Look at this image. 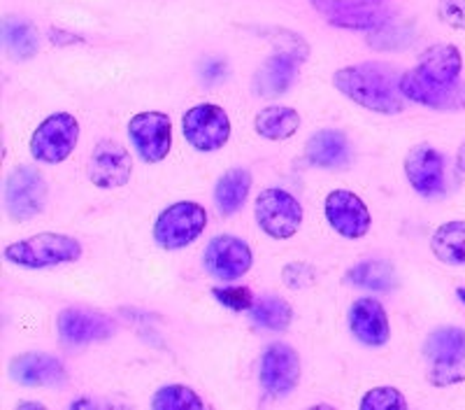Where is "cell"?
<instances>
[{"label":"cell","mask_w":465,"mask_h":410,"mask_svg":"<svg viewBox=\"0 0 465 410\" xmlns=\"http://www.w3.org/2000/svg\"><path fill=\"white\" fill-rule=\"evenodd\" d=\"M270 33H272L270 43L275 45V52L291 54V56H296V59H301L302 64H305L307 54H310V47H307V43L302 40V35L284 31V28H280V31L275 28V31H270Z\"/></svg>","instance_id":"cell-33"},{"label":"cell","mask_w":465,"mask_h":410,"mask_svg":"<svg viewBox=\"0 0 465 410\" xmlns=\"http://www.w3.org/2000/svg\"><path fill=\"white\" fill-rule=\"evenodd\" d=\"M10 378L24 387H61L68 380L61 359L45 352H26L10 362Z\"/></svg>","instance_id":"cell-18"},{"label":"cell","mask_w":465,"mask_h":410,"mask_svg":"<svg viewBox=\"0 0 465 410\" xmlns=\"http://www.w3.org/2000/svg\"><path fill=\"white\" fill-rule=\"evenodd\" d=\"M402 73L391 64L368 61L340 68L333 75L335 89L356 105L377 115H401L407 98L401 91Z\"/></svg>","instance_id":"cell-1"},{"label":"cell","mask_w":465,"mask_h":410,"mask_svg":"<svg viewBox=\"0 0 465 410\" xmlns=\"http://www.w3.org/2000/svg\"><path fill=\"white\" fill-rule=\"evenodd\" d=\"M417 68L440 85H456L460 82V73H463V54L456 45H433L419 56Z\"/></svg>","instance_id":"cell-22"},{"label":"cell","mask_w":465,"mask_h":410,"mask_svg":"<svg viewBox=\"0 0 465 410\" xmlns=\"http://www.w3.org/2000/svg\"><path fill=\"white\" fill-rule=\"evenodd\" d=\"M328 26L342 31H380L393 22V0H310Z\"/></svg>","instance_id":"cell-3"},{"label":"cell","mask_w":465,"mask_h":410,"mask_svg":"<svg viewBox=\"0 0 465 410\" xmlns=\"http://www.w3.org/2000/svg\"><path fill=\"white\" fill-rule=\"evenodd\" d=\"M282 277H284V285L289 289H305L310 287V285H314L317 271H314L310 264H305V261H293V264L284 266Z\"/></svg>","instance_id":"cell-35"},{"label":"cell","mask_w":465,"mask_h":410,"mask_svg":"<svg viewBox=\"0 0 465 410\" xmlns=\"http://www.w3.org/2000/svg\"><path fill=\"white\" fill-rule=\"evenodd\" d=\"M16 408H31V410H45L43 404H37V401H22V404L16 405Z\"/></svg>","instance_id":"cell-38"},{"label":"cell","mask_w":465,"mask_h":410,"mask_svg":"<svg viewBox=\"0 0 465 410\" xmlns=\"http://www.w3.org/2000/svg\"><path fill=\"white\" fill-rule=\"evenodd\" d=\"M401 91H402V96H405L410 103L430 107V110H440V112L465 110L463 82H456V85H440V82H433L430 77H426L417 65H414L412 70H405V73H402Z\"/></svg>","instance_id":"cell-13"},{"label":"cell","mask_w":465,"mask_h":410,"mask_svg":"<svg viewBox=\"0 0 465 410\" xmlns=\"http://www.w3.org/2000/svg\"><path fill=\"white\" fill-rule=\"evenodd\" d=\"M347 285H354L361 289H372V292H391L398 287V273L389 261L368 259L351 266L344 275Z\"/></svg>","instance_id":"cell-25"},{"label":"cell","mask_w":465,"mask_h":410,"mask_svg":"<svg viewBox=\"0 0 465 410\" xmlns=\"http://www.w3.org/2000/svg\"><path fill=\"white\" fill-rule=\"evenodd\" d=\"M423 355L430 362V383L447 387L465 380V329L440 326L423 343Z\"/></svg>","instance_id":"cell-5"},{"label":"cell","mask_w":465,"mask_h":410,"mask_svg":"<svg viewBox=\"0 0 465 410\" xmlns=\"http://www.w3.org/2000/svg\"><path fill=\"white\" fill-rule=\"evenodd\" d=\"M405 177L423 198H438L447 192L444 156L433 145H417L405 156Z\"/></svg>","instance_id":"cell-14"},{"label":"cell","mask_w":465,"mask_h":410,"mask_svg":"<svg viewBox=\"0 0 465 410\" xmlns=\"http://www.w3.org/2000/svg\"><path fill=\"white\" fill-rule=\"evenodd\" d=\"M359 405L361 410H405L407 399L396 387H372Z\"/></svg>","instance_id":"cell-31"},{"label":"cell","mask_w":465,"mask_h":410,"mask_svg":"<svg viewBox=\"0 0 465 410\" xmlns=\"http://www.w3.org/2000/svg\"><path fill=\"white\" fill-rule=\"evenodd\" d=\"M323 215H326V222L333 226L335 234L349 240L363 238L372 226L371 210L363 203V198L356 196L354 192H347V189H335V192L328 194L326 203H323Z\"/></svg>","instance_id":"cell-15"},{"label":"cell","mask_w":465,"mask_h":410,"mask_svg":"<svg viewBox=\"0 0 465 410\" xmlns=\"http://www.w3.org/2000/svg\"><path fill=\"white\" fill-rule=\"evenodd\" d=\"M249 192H252V173L247 168H231L223 173L214 186V203L222 217H232L240 213L247 203Z\"/></svg>","instance_id":"cell-23"},{"label":"cell","mask_w":465,"mask_h":410,"mask_svg":"<svg viewBox=\"0 0 465 410\" xmlns=\"http://www.w3.org/2000/svg\"><path fill=\"white\" fill-rule=\"evenodd\" d=\"M58 335L65 345H86V343L107 341L114 334V325L105 315L84 308H65L56 320Z\"/></svg>","instance_id":"cell-19"},{"label":"cell","mask_w":465,"mask_h":410,"mask_svg":"<svg viewBox=\"0 0 465 410\" xmlns=\"http://www.w3.org/2000/svg\"><path fill=\"white\" fill-rule=\"evenodd\" d=\"M0 40H3V49L12 61H31L40 49L35 26L22 16H5L3 19Z\"/></svg>","instance_id":"cell-24"},{"label":"cell","mask_w":465,"mask_h":410,"mask_svg":"<svg viewBox=\"0 0 465 410\" xmlns=\"http://www.w3.org/2000/svg\"><path fill=\"white\" fill-rule=\"evenodd\" d=\"M254 264L252 247L238 235H214L203 252V266L214 280L232 283L249 273Z\"/></svg>","instance_id":"cell-12"},{"label":"cell","mask_w":465,"mask_h":410,"mask_svg":"<svg viewBox=\"0 0 465 410\" xmlns=\"http://www.w3.org/2000/svg\"><path fill=\"white\" fill-rule=\"evenodd\" d=\"M307 161L317 168H328V171H342L351 161V145L347 135L335 128H323L310 135L305 145Z\"/></svg>","instance_id":"cell-21"},{"label":"cell","mask_w":465,"mask_h":410,"mask_svg":"<svg viewBox=\"0 0 465 410\" xmlns=\"http://www.w3.org/2000/svg\"><path fill=\"white\" fill-rule=\"evenodd\" d=\"M133 161L128 149L116 140H101L95 145L89 164V177L98 189H119L131 180Z\"/></svg>","instance_id":"cell-16"},{"label":"cell","mask_w":465,"mask_h":410,"mask_svg":"<svg viewBox=\"0 0 465 410\" xmlns=\"http://www.w3.org/2000/svg\"><path fill=\"white\" fill-rule=\"evenodd\" d=\"M80 122L70 112H54L31 135V156L40 164H64L77 147Z\"/></svg>","instance_id":"cell-7"},{"label":"cell","mask_w":465,"mask_h":410,"mask_svg":"<svg viewBox=\"0 0 465 410\" xmlns=\"http://www.w3.org/2000/svg\"><path fill=\"white\" fill-rule=\"evenodd\" d=\"M430 250L438 256V261L447 266H465V222L454 219L444 222L435 229L430 238Z\"/></svg>","instance_id":"cell-27"},{"label":"cell","mask_w":465,"mask_h":410,"mask_svg":"<svg viewBox=\"0 0 465 410\" xmlns=\"http://www.w3.org/2000/svg\"><path fill=\"white\" fill-rule=\"evenodd\" d=\"M128 138L144 164H161L173 147V122L165 112H138L128 122Z\"/></svg>","instance_id":"cell-10"},{"label":"cell","mask_w":465,"mask_h":410,"mask_svg":"<svg viewBox=\"0 0 465 410\" xmlns=\"http://www.w3.org/2000/svg\"><path fill=\"white\" fill-rule=\"evenodd\" d=\"M254 217L259 229L270 238L286 240L298 234L302 224V205L298 198L280 186H270L256 196Z\"/></svg>","instance_id":"cell-8"},{"label":"cell","mask_w":465,"mask_h":410,"mask_svg":"<svg viewBox=\"0 0 465 410\" xmlns=\"http://www.w3.org/2000/svg\"><path fill=\"white\" fill-rule=\"evenodd\" d=\"M249 317L256 326H263V329L286 331L293 322V308L284 298L263 296L259 304H254V308L249 310Z\"/></svg>","instance_id":"cell-28"},{"label":"cell","mask_w":465,"mask_h":410,"mask_svg":"<svg viewBox=\"0 0 465 410\" xmlns=\"http://www.w3.org/2000/svg\"><path fill=\"white\" fill-rule=\"evenodd\" d=\"M207 226V213L196 201H177L153 222V243L161 250H184L193 245Z\"/></svg>","instance_id":"cell-4"},{"label":"cell","mask_w":465,"mask_h":410,"mask_svg":"<svg viewBox=\"0 0 465 410\" xmlns=\"http://www.w3.org/2000/svg\"><path fill=\"white\" fill-rule=\"evenodd\" d=\"M153 410H203L205 401L186 385H165L152 399Z\"/></svg>","instance_id":"cell-29"},{"label":"cell","mask_w":465,"mask_h":410,"mask_svg":"<svg viewBox=\"0 0 465 410\" xmlns=\"http://www.w3.org/2000/svg\"><path fill=\"white\" fill-rule=\"evenodd\" d=\"M254 128L265 140H289L301 128V115L289 105H270L256 115Z\"/></svg>","instance_id":"cell-26"},{"label":"cell","mask_w":465,"mask_h":410,"mask_svg":"<svg viewBox=\"0 0 465 410\" xmlns=\"http://www.w3.org/2000/svg\"><path fill=\"white\" fill-rule=\"evenodd\" d=\"M228 73H231V65L223 56H205L198 64V80L205 86H219L228 80Z\"/></svg>","instance_id":"cell-34"},{"label":"cell","mask_w":465,"mask_h":410,"mask_svg":"<svg viewBox=\"0 0 465 410\" xmlns=\"http://www.w3.org/2000/svg\"><path fill=\"white\" fill-rule=\"evenodd\" d=\"M412 26H405V24H386L380 31H372L368 45L380 52H398V49H405L412 45L414 40Z\"/></svg>","instance_id":"cell-30"},{"label":"cell","mask_w":465,"mask_h":410,"mask_svg":"<svg viewBox=\"0 0 465 410\" xmlns=\"http://www.w3.org/2000/svg\"><path fill=\"white\" fill-rule=\"evenodd\" d=\"M182 134L196 152L210 155L222 149L231 138V119L223 107L214 103H201L182 117Z\"/></svg>","instance_id":"cell-9"},{"label":"cell","mask_w":465,"mask_h":410,"mask_svg":"<svg viewBox=\"0 0 465 410\" xmlns=\"http://www.w3.org/2000/svg\"><path fill=\"white\" fill-rule=\"evenodd\" d=\"M302 61L284 52H272L268 59L261 64L252 77V91L261 98H280L284 96L291 86L298 80V68Z\"/></svg>","instance_id":"cell-20"},{"label":"cell","mask_w":465,"mask_h":410,"mask_svg":"<svg viewBox=\"0 0 465 410\" xmlns=\"http://www.w3.org/2000/svg\"><path fill=\"white\" fill-rule=\"evenodd\" d=\"M349 331L359 343L368 347H381L391 338V325L384 305L372 296L356 298L349 305Z\"/></svg>","instance_id":"cell-17"},{"label":"cell","mask_w":465,"mask_h":410,"mask_svg":"<svg viewBox=\"0 0 465 410\" xmlns=\"http://www.w3.org/2000/svg\"><path fill=\"white\" fill-rule=\"evenodd\" d=\"M438 19L456 31H465V0H438Z\"/></svg>","instance_id":"cell-36"},{"label":"cell","mask_w":465,"mask_h":410,"mask_svg":"<svg viewBox=\"0 0 465 410\" xmlns=\"http://www.w3.org/2000/svg\"><path fill=\"white\" fill-rule=\"evenodd\" d=\"M456 296H459L460 304H465V287H459V289H456Z\"/></svg>","instance_id":"cell-39"},{"label":"cell","mask_w":465,"mask_h":410,"mask_svg":"<svg viewBox=\"0 0 465 410\" xmlns=\"http://www.w3.org/2000/svg\"><path fill=\"white\" fill-rule=\"evenodd\" d=\"M261 387L272 399H284L301 380V357L286 343H270L261 355Z\"/></svg>","instance_id":"cell-11"},{"label":"cell","mask_w":465,"mask_h":410,"mask_svg":"<svg viewBox=\"0 0 465 410\" xmlns=\"http://www.w3.org/2000/svg\"><path fill=\"white\" fill-rule=\"evenodd\" d=\"M5 210L15 222L43 215L47 208L49 186L45 175L31 165H16L5 177Z\"/></svg>","instance_id":"cell-6"},{"label":"cell","mask_w":465,"mask_h":410,"mask_svg":"<svg viewBox=\"0 0 465 410\" xmlns=\"http://www.w3.org/2000/svg\"><path fill=\"white\" fill-rule=\"evenodd\" d=\"M456 168H459V171L465 175V140L460 143L459 152H456Z\"/></svg>","instance_id":"cell-37"},{"label":"cell","mask_w":465,"mask_h":410,"mask_svg":"<svg viewBox=\"0 0 465 410\" xmlns=\"http://www.w3.org/2000/svg\"><path fill=\"white\" fill-rule=\"evenodd\" d=\"M7 264L28 271L64 266L82 259V243L65 234H37L16 240L3 250Z\"/></svg>","instance_id":"cell-2"},{"label":"cell","mask_w":465,"mask_h":410,"mask_svg":"<svg viewBox=\"0 0 465 410\" xmlns=\"http://www.w3.org/2000/svg\"><path fill=\"white\" fill-rule=\"evenodd\" d=\"M212 296L217 298V304L223 308H231L235 313L254 308V294L249 292L247 287H238V285H223V287L212 289Z\"/></svg>","instance_id":"cell-32"}]
</instances>
